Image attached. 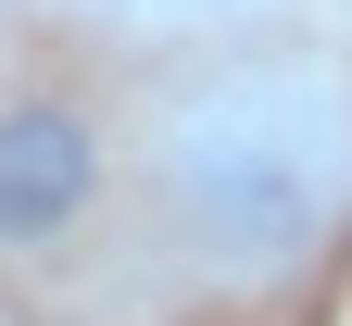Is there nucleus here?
<instances>
[{
    "mask_svg": "<svg viewBox=\"0 0 352 326\" xmlns=\"http://www.w3.org/2000/svg\"><path fill=\"white\" fill-rule=\"evenodd\" d=\"M101 38H126V51H151V63H176V51H214V38H252L277 0H76Z\"/></svg>",
    "mask_w": 352,
    "mask_h": 326,
    "instance_id": "obj_3",
    "label": "nucleus"
},
{
    "mask_svg": "<svg viewBox=\"0 0 352 326\" xmlns=\"http://www.w3.org/2000/svg\"><path fill=\"white\" fill-rule=\"evenodd\" d=\"M126 226V101L88 75H0V276H63Z\"/></svg>",
    "mask_w": 352,
    "mask_h": 326,
    "instance_id": "obj_2",
    "label": "nucleus"
},
{
    "mask_svg": "<svg viewBox=\"0 0 352 326\" xmlns=\"http://www.w3.org/2000/svg\"><path fill=\"white\" fill-rule=\"evenodd\" d=\"M126 239L176 301H289L352 251V51L214 38L126 101Z\"/></svg>",
    "mask_w": 352,
    "mask_h": 326,
    "instance_id": "obj_1",
    "label": "nucleus"
}]
</instances>
